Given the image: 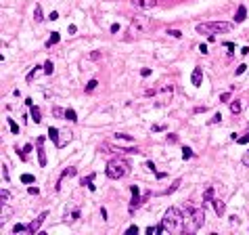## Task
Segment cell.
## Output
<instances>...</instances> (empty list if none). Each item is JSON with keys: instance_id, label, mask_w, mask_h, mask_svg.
<instances>
[{"instance_id": "6da1fadb", "label": "cell", "mask_w": 249, "mask_h": 235, "mask_svg": "<svg viewBox=\"0 0 249 235\" xmlns=\"http://www.w3.org/2000/svg\"><path fill=\"white\" fill-rule=\"evenodd\" d=\"M184 222H187V218H184V214L180 212L178 208H167L161 225H163V229L167 233H182L184 231Z\"/></svg>"}, {"instance_id": "7a4b0ae2", "label": "cell", "mask_w": 249, "mask_h": 235, "mask_svg": "<svg viewBox=\"0 0 249 235\" xmlns=\"http://www.w3.org/2000/svg\"><path fill=\"white\" fill-rule=\"evenodd\" d=\"M232 29V23L228 21H207V23H197V34H207V36H216V34H226Z\"/></svg>"}, {"instance_id": "3957f363", "label": "cell", "mask_w": 249, "mask_h": 235, "mask_svg": "<svg viewBox=\"0 0 249 235\" xmlns=\"http://www.w3.org/2000/svg\"><path fill=\"white\" fill-rule=\"evenodd\" d=\"M187 227H184V231H197V229H201V225L205 222V212H203V208H195L188 204L187 206Z\"/></svg>"}, {"instance_id": "277c9868", "label": "cell", "mask_w": 249, "mask_h": 235, "mask_svg": "<svg viewBox=\"0 0 249 235\" xmlns=\"http://www.w3.org/2000/svg\"><path fill=\"white\" fill-rule=\"evenodd\" d=\"M105 172H107V176H109V179H113V180L124 179L126 174L130 172V164H128L126 159H122V158H115V159H111L109 164H107Z\"/></svg>"}, {"instance_id": "5b68a950", "label": "cell", "mask_w": 249, "mask_h": 235, "mask_svg": "<svg viewBox=\"0 0 249 235\" xmlns=\"http://www.w3.org/2000/svg\"><path fill=\"white\" fill-rule=\"evenodd\" d=\"M151 19H149V17H142V15H138V17H134V19H132V25H130V34H134V32H136V29H138V34L140 32H149V29H151Z\"/></svg>"}, {"instance_id": "8992f818", "label": "cell", "mask_w": 249, "mask_h": 235, "mask_svg": "<svg viewBox=\"0 0 249 235\" xmlns=\"http://www.w3.org/2000/svg\"><path fill=\"white\" fill-rule=\"evenodd\" d=\"M132 191V201H130V214H134L136 212V208L142 204V200H140V191H138V185H132L130 187Z\"/></svg>"}, {"instance_id": "52a82bcc", "label": "cell", "mask_w": 249, "mask_h": 235, "mask_svg": "<svg viewBox=\"0 0 249 235\" xmlns=\"http://www.w3.org/2000/svg\"><path fill=\"white\" fill-rule=\"evenodd\" d=\"M48 216V212L44 210V212H40L38 214V218H34V221L29 222V229H27V233H32V235H36L38 231H40V227H42V222H44V218Z\"/></svg>"}, {"instance_id": "ba28073f", "label": "cell", "mask_w": 249, "mask_h": 235, "mask_svg": "<svg viewBox=\"0 0 249 235\" xmlns=\"http://www.w3.org/2000/svg\"><path fill=\"white\" fill-rule=\"evenodd\" d=\"M77 174V168L76 166H69V168H65V170H63L61 174H59V179H57V183H55V191H59V189H61V183L65 179H67V176H76Z\"/></svg>"}, {"instance_id": "9c48e42d", "label": "cell", "mask_w": 249, "mask_h": 235, "mask_svg": "<svg viewBox=\"0 0 249 235\" xmlns=\"http://www.w3.org/2000/svg\"><path fill=\"white\" fill-rule=\"evenodd\" d=\"M44 141H46L44 137H38V141H36V149H38V162H40V166H42V168L46 166V153H44Z\"/></svg>"}, {"instance_id": "30bf717a", "label": "cell", "mask_w": 249, "mask_h": 235, "mask_svg": "<svg viewBox=\"0 0 249 235\" xmlns=\"http://www.w3.org/2000/svg\"><path fill=\"white\" fill-rule=\"evenodd\" d=\"M71 138H73V134H71V130H59V138H57L55 147H59V149H63V147L69 143Z\"/></svg>"}, {"instance_id": "8fae6325", "label": "cell", "mask_w": 249, "mask_h": 235, "mask_svg": "<svg viewBox=\"0 0 249 235\" xmlns=\"http://www.w3.org/2000/svg\"><path fill=\"white\" fill-rule=\"evenodd\" d=\"M191 84L193 86H201L203 84V69L197 65V67L193 69V74H191Z\"/></svg>"}, {"instance_id": "7c38bea8", "label": "cell", "mask_w": 249, "mask_h": 235, "mask_svg": "<svg viewBox=\"0 0 249 235\" xmlns=\"http://www.w3.org/2000/svg\"><path fill=\"white\" fill-rule=\"evenodd\" d=\"M132 4L138 8H153L157 4V0H132Z\"/></svg>"}, {"instance_id": "4fadbf2b", "label": "cell", "mask_w": 249, "mask_h": 235, "mask_svg": "<svg viewBox=\"0 0 249 235\" xmlns=\"http://www.w3.org/2000/svg\"><path fill=\"white\" fill-rule=\"evenodd\" d=\"M212 204H214L216 214L222 218V216H224V212H226V206H224V201H222V200H216V197H214V200H212Z\"/></svg>"}, {"instance_id": "5bb4252c", "label": "cell", "mask_w": 249, "mask_h": 235, "mask_svg": "<svg viewBox=\"0 0 249 235\" xmlns=\"http://www.w3.org/2000/svg\"><path fill=\"white\" fill-rule=\"evenodd\" d=\"M245 19H247V8L241 4V7L237 8V13H235V21H237V23H243Z\"/></svg>"}, {"instance_id": "9a60e30c", "label": "cell", "mask_w": 249, "mask_h": 235, "mask_svg": "<svg viewBox=\"0 0 249 235\" xmlns=\"http://www.w3.org/2000/svg\"><path fill=\"white\" fill-rule=\"evenodd\" d=\"M92 180H94V174H90V176H84V179L80 180V185H82V187H88L90 191H94V185H92Z\"/></svg>"}, {"instance_id": "2e32d148", "label": "cell", "mask_w": 249, "mask_h": 235, "mask_svg": "<svg viewBox=\"0 0 249 235\" xmlns=\"http://www.w3.org/2000/svg\"><path fill=\"white\" fill-rule=\"evenodd\" d=\"M29 109H32V120H34L36 124H40V122H42V113H40V109H38L36 105H32Z\"/></svg>"}, {"instance_id": "e0dca14e", "label": "cell", "mask_w": 249, "mask_h": 235, "mask_svg": "<svg viewBox=\"0 0 249 235\" xmlns=\"http://www.w3.org/2000/svg\"><path fill=\"white\" fill-rule=\"evenodd\" d=\"M59 40H61V36L57 34V32H52V34H50V38H48V40H46V46H48V49H50L52 44H59Z\"/></svg>"}, {"instance_id": "ac0fdd59", "label": "cell", "mask_w": 249, "mask_h": 235, "mask_svg": "<svg viewBox=\"0 0 249 235\" xmlns=\"http://www.w3.org/2000/svg\"><path fill=\"white\" fill-rule=\"evenodd\" d=\"M34 19L40 23V21H44V13H42V7L40 4H36V8H34Z\"/></svg>"}, {"instance_id": "d6986e66", "label": "cell", "mask_w": 249, "mask_h": 235, "mask_svg": "<svg viewBox=\"0 0 249 235\" xmlns=\"http://www.w3.org/2000/svg\"><path fill=\"white\" fill-rule=\"evenodd\" d=\"M7 122H8V128H11V132H13V134H19V124L15 122L13 118H7Z\"/></svg>"}, {"instance_id": "ffe728a7", "label": "cell", "mask_w": 249, "mask_h": 235, "mask_svg": "<svg viewBox=\"0 0 249 235\" xmlns=\"http://www.w3.org/2000/svg\"><path fill=\"white\" fill-rule=\"evenodd\" d=\"M63 120H69V122H77V113L73 109H65V118Z\"/></svg>"}, {"instance_id": "44dd1931", "label": "cell", "mask_w": 249, "mask_h": 235, "mask_svg": "<svg viewBox=\"0 0 249 235\" xmlns=\"http://www.w3.org/2000/svg\"><path fill=\"white\" fill-rule=\"evenodd\" d=\"M21 183L23 185H32V183H36V176L34 174H21Z\"/></svg>"}, {"instance_id": "7402d4cb", "label": "cell", "mask_w": 249, "mask_h": 235, "mask_svg": "<svg viewBox=\"0 0 249 235\" xmlns=\"http://www.w3.org/2000/svg\"><path fill=\"white\" fill-rule=\"evenodd\" d=\"M42 71L46 74V76H50L52 71H55V65H52V61H46L44 65H42Z\"/></svg>"}, {"instance_id": "603a6c76", "label": "cell", "mask_w": 249, "mask_h": 235, "mask_svg": "<svg viewBox=\"0 0 249 235\" xmlns=\"http://www.w3.org/2000/svg\"><path fill=\"white\" fill-rule=\"evenodd\" d=\"M212 200H214V187H207L205 193H203V201H209V204H212Z\"/></svg>"}, {"instance_id": "cb8c5ba5", "label": "cell", "mask_w": 249, "mask_h": 235, "mask_svg": "<svg viewBox=\"0 0 249 235\" xmlns=\"http://www.w3.org/2000/svg\"><path fill=\"white\" fill-rule=\"evenodd\" d=\"M48 138L52 141V143H57V138H59V130H57L55 126H50V128H48Z\"/></svg>"}, {"instance_id": "d4e9b609", "label": "cell", "mask_w": 249, "mask_h": 235, "mask_svg": "<svg viewBox=\"0 0 249 235\" xmlns=\"http://www.w3.org/2000/svg\"><path fill=\"white\" fill-rule=\"evenodd\" d=\"M29 229V225H23V222H17L13 227V233H23V231H27Z\"/></svg>"}, {"instance_id": "484cf974", "label": "cell", "mask_w": 249, "mask_h": 235, "mask_svg": "<svg viewBox=\"0 0 249 235\" xmlns=\"http://www.w3.org/2000/svg\"><path fill=\"white\" fill-rule=\"evenodd\" d=\"M241 109H243L241 101H232V103H230V111H232V113H241Z\"/></svg>"}, {"instance_id": "4316f807", "label": "cell", "mask_w": 249, "mask_h": 235, "mask_svg": "<svg viewBox=\"0 0 249 235\" xmlns=\"http://www.w3.org/2000/svg\"><path fill=\"white\" fill-rule=\"evenodd\" d=\"M115 138H117V141H128V143H134V137L124 134V132H117V134H115Z\"/></svg>"}, {"instance_id": "83f0119b", "label": "cell", "mask_w": 249, "mask_h": 235, "mask_svg": "<svg viewBox=\"0 0 249 235\" xmlns=\"http://www.w3.org/2000/svg\"><path fill=\"white\" fill-rule=\"evenodd\" d=\"M193 155H195V151L191 149V147H182V158H184V159L193 158Z\"/></svg>"}, {"instance_id": "f1b7e54d", "label": "cell", "mask_w": 249, "mask_h": 235, "mask_svg": "<svg viewBox=\"0 0 249 235\" xmlns=\"http://www.w3.org/2000/svg\"><path fill=\"white\" fill-rule=\"evenodd\" d=\"M38 71H40V65H36V67L32 69V71H29L27 76H25V80H27V82H32V80L36 78V74H38Z\"/></svg>"}, {"instance_id": "f546056e", "label": "cell", "mask_w": 249, "mask_h": 235, "mask_svg": "<svg viewBox=\"0 0 249 235\" xmlns=\"http://www.w3.org/2000/svg\"><path fill=\"white\" fill-rule=\"evenodd\" d=\"M235 141H237V143H239V145H247V143H249V134H243V137H237Z\"/></svg>"}, {"instance_id": "4dcf8cb0", "label": "cell", "mask_w": 249, "mask_h": 235, "mask_svg": "<svg viewBox=\"0 0 249 235\" xmlns=\"http://www.w3.org/2000/svg\"><path fill=\"white\" fill-rule=\"evenodd\" d=\"M97 86H98V82H97V80H90V82L86 84V92H92V90L97 88Z\"/></svg>"}, {"instance_id": "1f68e13d", "label": "cell", "mask_w": 249, "mask_h": 235, "mask_svg": "<svg viewBox=\"0 0 249 235\" xmlns=\"http://www.w3.org/2000/svg\"><path fill=\"white\" fill-rule=\"evenodd\" d=\"M52 116H57V118H65V109H61V107H52Z\"/></svg>"}, {"instance_id": "d6a6232c", "label": "cell", "mask_w": 249, "mask_h": 235, "mask_svg": "<svg viewBox=\"0 0 249 235\" xmlns=\"http://www.w3.org/2000/svg\"><path fill=\"white\" fill-rule=\"evenodd\" d=\"M0 200H2V204H4V201H8V200H11V191L2 189V193H0Z\"/></svg>"}, {"instance_id": "836d02e7", "label": "cell", "mask_w": 249, "mask_h": 235, "mask_svg": "<svg viewBox=\"0 0 249 235\" xmlns=\"http://www.w3.org/2000/svg\"><path fill=\"white\" fill-rule=\"evenodd\" d=\"M178 185H180V180H174V183H172V187L163 191V195H167V193H172V191H176V189H178Z\"/></svg>"}, {"instance_id": "e575fe53", "label": "cell", "mask_w": 249, "mask_h": 235, "mask_svg": "<svg viewBox=\"0 0 249 235\" xmlns=\"http://www.w3.org/2000/svg\"><path fill=\"white\" fill-rule=\"evenodd\" d=\"M245 69H247V65H245V63H241V65L235 69V76H241V74H245Z\"/></svg>"}, {"instance_id": "d590c367", "label": "cell", "mask_w": 249, "mask_h": 235, "mask_svg": "<svg viewBox=\"0 0 249 235\" xmlns=\"http://www.w3.org/2000/svg\"><path fill=\"white\" fill-rule=\"evenodd\" d=\"M167 34L174 36V38H182V32H180V29H167Z\"/></svg>"}, {"instance_id": "8d00e7d4", "label": "cell", "mask_w": 249, "mask_h": 235, "mask_svg": "<svg viewBox=\"0 0 249 235\" xmlns=\"http://www.w3.org/2000/svg\"><path fill=\"white\" fill-rule=\"evenodd\" d=\"M218 122H222V113H214V118L209 120V124H218Z\"/></svg>"}, {"instance_id": "74e56055", "label": "cell", "mask_w": 249, "mask_h": 235, "mask_svg": "<svg viewBox=\"0 0 249 235\" xmlns=\"http://www.w3.org/2000/svg\"><path fill=\"white\" fill-rule=\"evenodd\" d=\"M2 176H4V180L8 183V179H11V176H8V166H7V164H2Z\"/></svg>"}, {"instance_id": "f35d334b", "label": "cell", "mask_w": 249, "mask_h": 235, "mask_svg": "<svg viewBox=\"0 0 249 235\" xmlns=\"http://www.w3.org/2000/svg\"><path fill=\"white\" fill-rule=\"evenodd\" d=\"M241 164H243V166H249V151H245V153H243Z\"/></svg>"}, {"instance_id": "ab89813d", "label": "cell", "mask_w": 249, "mask_h": 235, "mask_svg": "<svg viewBox=\"0 0 249 235\" xmlns=\"http://www.w3.org/2000/svg\"><path fill=\"white\" fill-rule=\"evenodd\" d=\"M90 59H92V61H98V59H101V50H94V53H90Z\"/></svg>"}, {"instance_id": "60d3db41", "label": "cell", "mask_w": 249, "mask_h": 235, "mask_svg": "<svg viewBox=\"0 0 249 235\" xmlns=\"http://www.w3.org/2000/svg\"><path fill=\"white\" fill-rule=\"evenodd\" d=\"M140 76H142V78H149V76H151V69H149V67H142V69H140Z\"/></svg>"}, {"instance_id": "b9f144b4", "label": "cell", "mask_w": 249, "mask_h": 235, "mask_svg": "<svg viewBox=\"0 0 249 235\" xmlns=\"http://www.w3.org/2000/svg\"><path fill=\"white\" fill-rule=\"evenodd\" d=\"M77 216H80V212L76 210V212H71V214L67 216V221H71V222H73V221H77Z\"/></svg>"}, {"instance_id": "7bdbcfd3", "label": "cell", "mask_w": 249, "mask_h": 235, "mask_svg": "<svg viewBox=\"0 0 249 235\" xmlns=\"http://www.w3.org/2000/svg\"><path fill=\"white\" fill-rule=\"evenodd\" d=\"M167 143H178V134H167Z\"/></svg>"}, {"instance_id": "ee69618b", "label": "cell", "mask_w": 249, "mask_h": 235, "mask_svg": "<svg viewBox=\"0 0 249 235\" xmlns=\"http://www.w3.org/2000/svg\"><path fill=\"white\" fill-rule=\"evenodd\" d=\"M27 191H29V195H40V189H38V187H29Z\"/></svg>"}, {"instance_id": "f6af8a7d", "label": "cell", "mask_w": 249, "mask_h": 235, "mask_svg": "<svg viewBox=\"0 0 249 235\" xmlns=\"http://www.w3.org/2000/svg\"><path fill=\"white\" fill-rule=\"evenodd\" d=\"M228 99H230V92H222V95H220V101H222V103H226Z\"/></svg>"}, {"instance_id": "bcb514c9", "label": "cell", "mask_w": 249, "mask_h": 235, "mask_svg": "<svg viewBox=\"0 0 249 235\" xmlns=\"http://www.w3.org/2000/svg\"><path fill=\"white\" fill-rule=\"evenodd\" d=\"M136 231H138V227H136V225H130V227L126 229V233H136Z\"/></svg>"}, {"instance_id": "7dc6e473", "label": "cell", "mask_w": 249, "mask_h": 235, "mask_svg": "<svg viewBox=\"0 0 249 235\" xmlns=\"http://www.w3.org/2000/svg\"><path fill=\"white\" fill-rule=\"evenodd\" d=\"M161 130H166V126H163V124H157V126H153V132H161Z\"/></svg>"}, {"instance_id": "c3c4849f", "label": "cell", "mask_w": 249, "mask_h": 235, "mask_svg": "<svg viewBox=\"0 0 249 235\" xmlns=\"http://www.w3.org/2000/svg\"><path fill=\"white\" fill-rule=\"evenodd\" d=\"M48 19L50 21H57V19H59V13H57V11H52V13L48 15Z\"/></svg>"}, {"instance_id": "681fc988", "label": "cell", "mask_w": 249, "mask_h": 235, "mask_svg": "<svg viewBox=\"0 0 249 235\" xmlns=\"http://www.w3.org/2000/svg\"><path fill=\"white\" fill-rule=\"evenodd\" d=\"M67 32H69V34H76V32H77V28L73 25V23H69V28H67Z\"/></svg>"}, {"instance_id": "f907efd6", "label": "cell", "mask_w": 249, "mask_h": 235, "mask_svg": "<svg viewBox=\"0 0 249 235\" xmlns=\"http://www.w3.org/2000/svg\"><path fill=\"white\" fill-rule=\"evenodd\" d=\"M157 233V227H147V235H153Z\"/></svg>"}, {"instance_id": "816d5d0a", "label": "cell", "mask_w": 249, "mask_h": 235, "mask_svg": "<svg viewBox=\"0 0 249 235\" xmlns=\"http://www.w3.org/2000/svg\"><path fill=\"white\" fill-rule=\"evenodd\" d=\"M199 53H203V55H207V44H201V46H199Z\"/></svg>"}, {"instance_id": "f5cc1de1", "label": "cell", "mask_w": 249, "mask_h": 235, "mask_svg": "<svg viewBox=\"0 0 249 235\" xmlns=\"http://www.w3.org/2000/svg\"><path fill=\"white\" fill-rule=\"evenodd\" d=\"M111 32L117 34V32H119V23H113V25H111Z\"/></svg>"}, {"instance_id": "db71d44e", "label": "cell", "mask_w": 249, "mask_h": 235, "mask_svg": "<svg viewBox=\"0 0 249 235\" xmlns=\"http://www.w3.org/2000/svg\"><path fill=\"white\" fill-rule=\"evenodd\" d=\"M147 168H149L151 172H157V170H155V164H153V162H147Z\"/></svg>"}, {"instance_id": "11a10c76", "label": "cell", "mask_w": 249, "mask_h": 235, "mask_svg": "<svg viewBox=\"0 0 249 235\" xmlns=\"http://www.w3.org/2000/svg\"><path fill=\"white\" fill-rule=\"evenodd\" d=\"M224 46H226L230 53H232V49H235V44H232V42H224Z\"/></svg>"}, {"instance_id": "9f6ffc18", "label": "cell", "mask_w": 249, "mask_h": 235, "mask_svg": "<svg viewBox=\"0 0 249 235\" xmlns=\"http://www.w3.org/2000/svg\"><path fill=\"white\" fill-rule=\"evenodd\" d=\"M241 55H249V46H243V49H241Z\"/></svg>"}]
</instances>
